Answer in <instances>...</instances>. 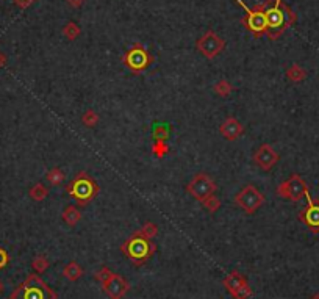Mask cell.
<instances>
[{
    "mask_svg": "<svg viewBox=\"0 0 319 299\" xmlns=\"http://www.w3.org/2000/svg\"><path fill=\"white\" fill-rule=\"evenodd\" d=\"M14 2H16V3H17L19 6H22V8H24V6L30 5L31 2H33V0H14Z\"/></svg>",
    "mask_w": 319,
    "mask_h": 299,
    "instance_id": "32",
    "label": "cell"
},
{
    "mask_svg": "<svg viewBox=\"0 0 319 299\" xmlns=\"http://www.w3.org/2000/svg\"><path fill=\"white\" fill-rule=\"evenodd\" d=\"M238 3L246 9V19H244V24L249 30L253 31V35L260 36L261 33H264L268 30V24H266V14H264V6H257L255 9L247 8V5L242 2V0H238Z\"/></svg>",
    "mask_w": 319,
    "mask_h": 299,
    "instance_id": "10",
    "label": "cell"
},
{
    "mask_svg": "<svg viewBox=\"0 0 319 299\" xmlns=\"http://www.w3.org/2000/svg\"><path fill=\"white\" fill-rule=\"evenodd\" d=\"M49 266H50L49 259L46 257V255H42V254L36 255V257L31 260V268H33L35 273H38V274H42L46 270H49Z\"/></svg>",
    "mask_w": 319,
    "mask_h": 299,
    "instance_id": "21",
    "label": "cell"
},
{
    "mask_svg": "<svg viewBox=\"0 0 319 299\" xmlns=\"http://www.w3.org/2000/svg\"><path fill=\"white\" fill-rule=\"evenodd\" d=\"M66 191L69 196H72L77 200V205L84 207L99 195L100 188H99L97 182H95L88 173L80 171V173L77 176H74V179L68 184Z\"/></svg>",
    "mask_w": 319,
    "mask_h": 299,
    "instance_id": "3",
    "label": "cell"
},
{
    "mask_svg": "<svg viewBox=\"0 0 319 299\" xmlns=\"http://www.w3.org/2000/svg\"><path fill=\"white\" fill-rule=\"evenodd\" d=\"M100 285H102L103 293L110 299H122L130 290V284L127 282L125 277H122L118 273H113V271Z\"/></svg>",
    "mask_w": 319,
    "mask_h": 299,
    "instance_id": "9",
    "label": "cell"
},
{
    "mask_svg": "<svg viewBox=\"0 0 319 299\" xmlns=\"http://www.w3.org/2000/svg\"><path fill=\"white\" fill-rule=\"evenodd\" d=\"M61 218H63V221L68 224V226L74 227V226H77V224L80 222L81 213H80V210L76 205H68L65 210H63Z\"/></svg>",
    "mask_w": 319,
    "mask_h": 299,
    "instance_id": "17",
    "label": "cell"
},
{
    "mask_svg": "<svg viewBox=\"0 0 319 299\" xmlns=\"http://www.w3.org/2000/svg\"><path fill=\"white\" fill-rule=\"evenodd\" d=\"M121 251L125 257L133 263V266L140 268V266L146 265L154 257V254L157 251V244L152 240L143 237V235L136 230L121 244Z\"/></svg>",
    "mask_w": 319,
    "mask_h": 299,
    "instance_id": "1",
    "label": "cell"
},
{
    "mask_svg": "<svg viewBox=\"0 0 319 299\" xmlns=\"http://www.w3.org/2000/svg\"><path fill=\"white\" fill-rule=\"evenodd\" d=\"M172 127L169 124H155L154 130H152V138L154 141H167L169 136H171Z\"/></svg>",
    "mask_w": 319,
    "mask_h": 299,
    "instance_id": "18",
    "label": "cell"
},
{
    "mask_svg": "<svg viewBox=\"0 0 319 299\" xmlns=\"http://www.w3.org/2000/svg\"><path fill=\"white\" fill-rule=\"evenodd\" d=\"M79 33H80V30H79V27H77L76 24H68V25L65 27V35H66L69 39H76V38L79 36Z\"/></svg>",
    "mask_w": 319,
    "mask_h": 299,
    "instance_id": "30",
    "label": "cell"
},
{
    "mask_svg": "<svg viewBox=\"0 0 319 299\" xmlns=\"http://www.w3.org/2000/svg\"><path fill=\"white\" fill-rule=\"evenodd\" d=\"M264 14H266V24H268V30L266 31H268V35L272 39L277 38L294 20L293 13L282 3V0H274L272 5L264 6Z\"/></svg>",
    "mask_w": 319,
    "mask_h": 299,
    "instance_id": "4",
    "label": "cell"
},
{
    "mask_svg": "<svg viewBox=\"0 0 319 299\" xmlns=\"http://www.w3.org/2000/svg\"><path fill=\"white\" fill-rule=\"evenodd\" d=\"M216 190H218V187L215 184V180H213L207 173H197L193 179H191V182L186 185L188 193L200 202L207 199L208 196L215 195Z\"/></svg>",
    "mask_w": 319,
    "mask_h": 299,
    "instance_id": "6",
    "label": "cell"
},
{
    "mask_svg": "<svg viewBox=\"0 0 319 299\" xmlns=\"http://www.w3.org/2000/svg\"><path fill=\"white\" fill-rule=\"evenodd\" d=\"M110 274H111V270H110V268H106V266H102V268H100L99 271H95V273H94V279L102 284V282H103V281H105L106 277H108Z\"/></svg>",
    "mask_w": 319,
    "mask_h": 299,
    "instance_id": "29",
    "label": "cell"
},
{
    "mask_svg": "<svg viewBox=\"0 0 319 299\" xmlns=\"http://www.w3.org/2000/svg\"><path fill=\"white\" fill-rule=\"evenodd\" d=\"M313 299H319V296H315V298H313Z\"/></svg>",
    "mask_w": 319,
    "mask_h": 299,
    "instance_id": "36",
    "label": "cell"
},
{
    "mask_svg": "<svg viewBox=\"0 0 319 299\" xmlns=\"http://www.w3.org/2000/svg\"><path fill=\"white\" fill-rule=\"evenodd\" d=\"M46 179L49 180V184H52L53 187H60V185L65 184L66 174L63 173L60 168H53V169H50L49 173L46 174Z\"/></svg>",
    "mask_w": 319,
    "mask_h": 299,
    "instance_id": "20",
    "label": "cell"
},
{
    "mask_svg": "<svg viewBox=\"0 0 319 299\" xmlns=\"http://www.w3.org/2000/svg\"><path fill=\"white\" fill-rule=\"evenodd\" d=\"M280 155L274 151V147L269 144H261L253 154V163L263 171H271L279 163Z\"/></svg>",
    "mask_w": 319,
    "mask_h": 299,
    "instance_id": "13",
    "label": "cell"
},
{
    "mask_svg": "<svg viewBox=\"0 0 319 299\" xmlns=\"http://www.w3.org/2000/svg\"><path fill=\"white\" fill-rule=\"evenodd\" d=\"M219 132L221 135L226 138V140L229 141H233V140H237V138H239L242 133H244V127L242 124L237 119V117H227V119L221 124L219 127Z\"/></svg>",
    "mask_w": 319,
    "mask_h": 299,
    "instance_id": "14",
    "label": "cell"
},
{
    "mask_svg": "<svg viewBox=\"0 0 319 299\" xmlns=\"http://www.w3.org/2000/svg\"><path fill=\"white\" fill-rule=\"evenodd\" d=\"M81 2H83V0H69V3H71L72 6H80Z\"/></svg>",
    "mask_w": 319,
    "mask_h": 299,
    "instance_id": "34",
    "label": "cell"
},
{
    "mask_svg": "<svg viewBox=\"0 0 319 299\" xmlns=\"http://www.w3.org/2000/svg\"><path fill=\"white\" fill-rule=\"evenodd\" d=\"M252 295H253V292H252L250 285L246 284V285H242L241 288H238V290H237L235 293H233L232 296L235 298V299H249Z\"/></svg>",
    "mask_w": 319,
    "mask_h": 299,
    "instance_id": "28",
    "label": "cell"
},
{
    "mask_svg": "<svg viewBox=\"0 0 319 299\" xmlns=\"http://www.w3.org/2000/svg\"><path fill=\"white\" fill-rule=\"evenodd\" d=\"M213 90H215V93L218 96H221V98H227V96L233 91V85L227 80H219L215 87H213Z\"/></svg>",
    "mask_w": 319,
    "mask_h": 299,
    "instance_id": "22",
    "label": "cell"
},
{
    "mask_svg": "<svg viewBox=\"0 0 319 299\" xmlns=\"http://www.w3.org/2000/svg\"><path fill=\"white\" fill-rule=\"evenodd\" d=\"M63 276H65L69 282H77L83 276V268L79 265V262L72 260L65 266V268H63Z\"/></svg>",
    "mask_w": 319,
    "mask_h": 299,
    "instance_id": "16",
    "label": "cell"
},
{
    "mask_svg": "<svg viewBox=\"0 0 319 299\" xmlns=\"http://www.w3.org/2000/svg\"><path fill=\"white\" fill-rule=\"evenodd\" d=\"M226 42L222 41L215 31H207V33L197 41V49L200 50L202 55H205L207 58H215L224 49Z\"/></svg>",
    "mask_w": 319,
    "mask_h": 299,
    "instance_id": "11",
    "label": "cell"
},
{
    "mask_svg": "<svg viewBox=\"0 0 319 299\" xmlns=\"http://www.w3.org/2000/svg\"><path fill=\"white\" fill-rule=\"evenodd\" d=\"M202 205H204L210 213H216L221 207V200L213 195V196H208L207 199L202 200Z\"/></svg>",
    "mask_w": 319,
    "mask_h": 299,
    "instance_id": "26",
    "label": "cell"
},
{
    "mask_svg": "<svg viewBox=\"0 0 319 299\" xmlns=\"http://www.w3.org/2000/svg\"><path fill=\"white\" fill-rule=\"evenodd\" d=\"M3 293V284H2V281H0V295Z\"/></svg>",
    "mask_w": 319,
    "mask_h": 299,
    "instance_id": "35",
    "label": "cell"
},
{
    "mask_svg": "<svg viewBox=\"0 0 319 299\" xmlns=\"http://www.w3.org/2000/svg\"><path fill=\"white\" fill-rule=\"evenodd\" d=\"M169 151H171V147H169V144L166 141H154L152 144V154L158 158H163L169 154Z\"/></svg>",
    "mask_w": 319,
    "mask_h": 299,
    "instance_id": "24",
    "label": "cell"
},
{
    "mask_svg": "<svg viewBox=\"0 0 319 299\" xmlns=\"http://www.w3.org/2000/svg\"><path fill=\"white\" fill-rule=\"evenodd\" d=\"M28 196L33 199V200H36V202H41V200H44L49 196V188L44 184H41V182L35 184L33 187L30 188Z\"/></svg>",
    "mask_w": 319,
    "mask_h": 299,
    "instance_id": "19",
    "label": "cell"
},
{
    "mask_svg": "<svg viewBox=\"0 0 319 299\" xmlns=\"http://www.w3.org/2000/svg\"><path fill=\"white\" fill-rule=\"evenodd\" d=\"M307 207L299 213V219L310 229L312 232H319V200L312 199L310 193L305 195Z\"/></svg>",
    "mask_w": 319,
    "mask_h": 299,
    "instance_id": "12",
    "label": "cell"
},
{
    "mask_svg": "<svg viewBox=\"0 0 319 299\" xmlns=\"http://www.w3.org/2000/svg\"><path fill=\"white\" fill-rule=\"evenodd\" d=\"M140 232L143 237H146V238H149V240H152L154 237H157V233H158V226L155 222H152V221H147V222H144L143 224V227L138 230Z\"/></svg>",
    "mask_w": 319,
    "mask_h": 299,
    "instance_id": "23",
    "label": "cell"
},
{
    "mask_svg": "<svg viewBox=\"0 0 319 299\" xmlns=\"http://www.w3.org/2000/svg\"><path fill=\"white\" fill-rule=\"evenodd\" d=\"M264 200H266L264 195L253 185L242 187V190L235 196V204L241 207L247 215H253L264 204Z\"/></svg>",
    "mask_w": 319,
    "mask_h": 299,
    "instance_id": "5",
    "label": "cell"
},
{
    "mask_svg": "<svg viewBox=\"0 0 319 299\" xmlns=\"http://www.w3.org/2000/svg\"><path fill=\"white\" fill-rule=\"evenodd\" d=\"M8 263H9V255H8V252H6L3 248H0V270L6 268Z\"/></svg>",
    "mask_w": 319,
    "mask_h": 299,
    "instance_id": "31",
    "label": "cell"
},
{
    "mask_svg": "<svg viewBox=\"0 0 319 299\" xmlns=\"http://www.w3.org/2000/svg\"><path fill=\"white\" fill-rule=\"evenodd\" d=\"M9 299H58V296L38 274H28L9 295Z\"/></svg>",
    "mask_w": 319,
    "mask_h": 299,
    "instance_id": "2",
    "label": "cell"
},
{
    "mask_svg": "<svg viewBox=\"0 0 319 299\" xmlns=\"http://www.w3.org/2000/svg\"><path fill=\"white\" fill-rule=\"evenodd\" d=\"M5 65H6V57L3 55V53H2V52H0V69H2V68H3Z\"/></svg>",
    "mask_w": 319,
    "mask_h": 299,
    "instance_id": "33",
    "label": "cell"
},
{
    "mask_svg": "<svg viewBox=\"0 0 319 299\" xmlns=\"http://www.w3.org/2000/svg\"><path fill=\"white\" fill-rule=\"evenodd\" d=\"M81 122L86 125V127H95L97 125V122H99V114L95 113L94 110H86L83 113V116H81Z\"/></svg>",
    "mask_w": 319,
    "mask_h": 299,
    "instance_id": "25",
    "label": "cell"
},
{
    "mask_svg": "<svg viewBox=\"0 0 319 299\" xmlns=\"http://www.w3.org/2000/svg\"><path fill=\"white\" fill-rule=\"evenodd\" d=\"M222 284H224V287H226V290L230 293V295H233L235 293L238 288H241L242 285H246L247 284V281H246V277H244L241 273H238V271H233V273H230L224 281H222Z\"/></svg>",
    "mask_w": 319,
    "mask_h": 299,
    "instance_id": "15",
    "label": "cell"
},
{
    "mask_svg": "<svg viewBox=\"0 0 319 299\" xmlns=\"http://www.w3.org/2000/svg\"><path fill=\"white\" fill-rule=\"evenodd\" d=\"M122 63L133 72H143L146 71L152 63V57L144 46L135 44L129 52L122 57Z\"/></svg>",
    "mask_w": 319,
    "mask_h": 299,
    "instance_id": "7",
    "label": "cell"
},
{
    "mask_svg": "<svg viewBox=\"0 0 319 299\" xmlns=\"http://www.w3.org/2000/svg\"><path fill=\"white\" fill-rule=\"evenodd\" d=\"M308 193L307 184L299 174H293L288 180L282 182L277 188V195L283 199H290L293 202L301 200Z\"/></svg>",
    "mask_w": 319,
    "mask_h": 299,
    "instance_id": "8",
    "label": "cell"
},
{
    "mask_svg": "<svg viewBox=\"0 0 319 299\" xmlns=\"http://www.w3.org/2000/svg\"><path fill=\"white\" fill-rule=\"evenodd\" d=\"M286 76H288V79L293 80V82H301V80L305 79V72L299 66L294 65V66H291L288 71H286Z\"/></svg>",
    "mask_w": 319,
    "mask_h": 299,
    "instance_id": "27",
    "label": "cell"
}]
</instances>
